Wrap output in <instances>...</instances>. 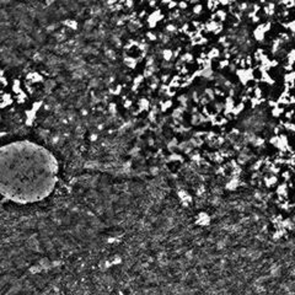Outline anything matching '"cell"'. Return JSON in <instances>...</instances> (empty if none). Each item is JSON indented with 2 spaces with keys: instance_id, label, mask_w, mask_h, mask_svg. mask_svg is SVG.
Listing matches in <instances>:
<instances>
[{
  "instance_id": "1",
  "label": "cell",
  "mask_w": 295,
  "mask_h": 295,
  "mask_svg": "<svg viewBox=\"0 0 295 295\" xmlns=\"http://www.w3.org/2000/svg\"><path fill=\"white\" fill-rule=\"evenodd\" d=\"M58 161L46 148L19 140L1 148V194L15 203L44 199L58 181Z\"/></svg>"
},
{
  "instance_id": "2",
  "label": "cell",
  "mask_w": 295,
  "mask_h": 295,
  "mask_svg": "<svg viewBox=\"0 0 295 295\" xmlns=\"http://www.w3.org/2000/svg\"><path fill=\"white\" fill-rule=\"evenodd\" d=\"M262 182L264 183V186L267 188H273V187H277V185L279 183V178H278V175L268 172V174L262 178Z\"/></svg>"
},
{
  "instance_id": "3",
  "label": "cell",
  "mask_w": 295,
  "mask_h": 295,
  "mask_svg": "<svg viewBox=\"0 0 295 295\" xmlns=\"http://www.w3.org/2000/svg\"><path fill=\"white\" fill-rule=\"evenodd\" d=\"M14 101H15V98H14L12 94H10V92H5L4 90H3V92H1V108H3V110L6 108L7 106H10Z\"/></svg>"
},
{
  "instance_id": "4",
  "label": "cell",
  "mask_w": 295,
  "mask_h": 295,
  "mask_svg": "<svg viewBox=\"0 0 295 295\" xmlns=\"http://www.w3.org/2000/svg\"><path fill=\"white\" fill-rule=\"evenodd\" d=\"M284 112H285L284 106H282V105H277V106H274V107L270 108V116H272L273 118H277V119H278V118L283 117Z\"/></svg>"
},
{
  "instance_id": "5",
  "label": "cell",
  "mask_w": 295,
  "mask_h": 295,
  "mask_svg": "<svg viewBox=\"0 0 295 295\" xmlns=\"http://www.w3.org/2000/svg\"><path fill=\"white\" fill-rule=\"evenodd\" d=\"M280 178L283 179V181H285V182H290L291 179L294 178V170H291V169H285V170H282L280 171Z\"/></svg>"
},
{
  "instance_id": "6",
  "label": "cell",
  "mask_w": 295,
  "mask_h": 295,
  "mask_svg": "<svg viewBox=\"0 0 295 295\" xmlns=\"http://www.w3.org/2000/svg\"><path fill=\"white\" fill-rule=\"evenodd\" d=\"M27 95L25 94L23 91H21V92H19V94H16V96H15V102H17V103H20V105H23V103H26L27 102Z\"/></svg>"
},
{
  "instance_id": "7",
  "label": "cell",
  "mask_w": 295,
  "mask_h": 295,
  "mask_svg": "<svg viewBox=\"0 0 295 295\" xmlns=\"http://www.w3.org/2000/svg\"><path fill=\"white\" fill-rule=\"evenodd\" d=\"M283 118L284 119H286V121H293L294 118H295V108H288V110H285V112H284V114H283Z\"/></svg>"
},
{
  "instance_id": "8",
  "label": "cell",
  "mask_w": 295,
  "mask_h": 295,
  "mask_svg": "<svg viewBox=\"0 0 295 295\" xmlns=\"http://www.w3.org/2000/svg\"><path fill=\"white\" fill-rule=\"evenodd\" d=\"M172 107V100H162V101H160V108H161V111L162 112H166L167 110H170Z\"/></svg>"
},
{
  "instance_id": "9",
  "label": "cell",
  "mask_w": 295,
  "mask_h": 295,
  "mask_svg": "<svg viewBox=\"0 0 295 295\" xmlns=\"http://www.w3.org/2000/svg\"><path fill=\"white\" fill-rule=\"evenodd\" d=\"M245 102H242V101H240L237 105H235V107H234V110H233V113L235 114V117L236 116H239V114L245 110Z\"/></svg>"
},
{
  "instance_id": "10",
  "label": "cell",
  "mask_w": 295,
  "mask_h": 295,
  "mask_svg": "<svg viewBox=\"0 0 295 295\" xmlns=\"http://www.w3.org/2000/svg\"><path fill=\"white\" fill-rule=\"evenodd\" d=\"M262 95H263V90L261 89V86L256 85V86H255V90H253V96H256V97H262Z\"/></svg>"
},
{
  "instance_id": "11",
  "label": "cell",
  "mask_w": 295,
  "mask_h": 295,
  "mask_svg": "<svg viewBox=\"0 0 295 295\" xmlns=\"http://www.w3.org/2000/svg\"><path fill=\"white\" fill-rule=\"evenodd\" d=\"M286 27H288L293 33H295V20H293V21H290L288 25H286Z\"/></svg>"
},
{
  "instance_id": "12",
  "label": "cell",
  "mask_w": 295,
  "mask_h": 295,
  "mask_svg": "<svg viewBox=\"0 0 295 295\" xmlns=\"http://www.w3.org/2000/svg\"><path fill=\"white\" fill-rule=\"evenodd\" d=\"M229 65V60L227 59H224V60H221L220 63H219V67H220V69H224V68H226Z\"/></svg>"
},
{
  "instance_id": "13",
  "label": "cell",
  "mask_w": 295,
  "mask_h": 295,
  "mask_svg": "<svg viewBox=\"0 0 295 295\" xmlns=\"http://www.w3.org/2000/svg\"><path fill=\"white\" fill-rule=\"evenodd\" d=\"M171 57H172V52L171 51H165V52H163V58H165L166 60H170Z\"/></svg>"
},
{
  "instance_id": "14",
  "label": "cell",
  "mask_w": 295,
  "mask_h": 295,
  "mask_svg": "<svg viewBox=\"0 0 295 295\" xmlns=\"http://www.w3.org/2000/svg\"><path fill=\"white\" fill-rule=\"evenodd\" d=\"M123 106H124V108H130V107H132V100H126V98H124Z\"/></svg>"
},
{
  "instance_id": "15",
  "label": "cell",
  "mask_w": 295,
  "mask_h": 295,
  "mask_svg": "<svg viewBox=\"0 0 295 295\" xmlns=\"http://www.w3.org/2000/svg\"><path fill=\"white\" fill-rule=\"evenodd\" d=\"M96 139H97V135H96V134H92L91 138H90V140H91V142H95Z\"/></svg>"
},
{
  "instance_id": "16",
  "label": "cell",
  "mask_w": 295,
  "mask_h": 295,
  "mask_svg": "<svg viewBox=\"0 0 295 295\" xmlns=\"http://www.w3.org/2000/svg\"><path fill=\"white\" fill-rule=\"evenodd\" d=\"M294 202H295V193H294Z\"/></svg>"
},
{
  "instance_id": "17",
  "label": "cell",
  "mask_w": 295,
  "mask_h": 295,
  "mask_svg": "<svg viewBox=\"0 0 295 295\" xmlns=\"http://www.w3.org/2000/svg\"><path fill=\"white\" fill-rule=\"evenodd\" d=\"M294 95H295V91H294Z\"/></svg>"
},
{
  "instance_id": "18",
  "label": "cell",
  "mask_w": 295,
  "mask_h": 295,
  "mask_svg": "<svg viewBox=\"0 0 295 295\" xmlns=\"http://www.w3.org/2000/svg\"><path fill=\"white\" fill-rule=\"evenodd\" d=\"M294 210H295V208H294Z\"/></svg>"
}]
</instances>
